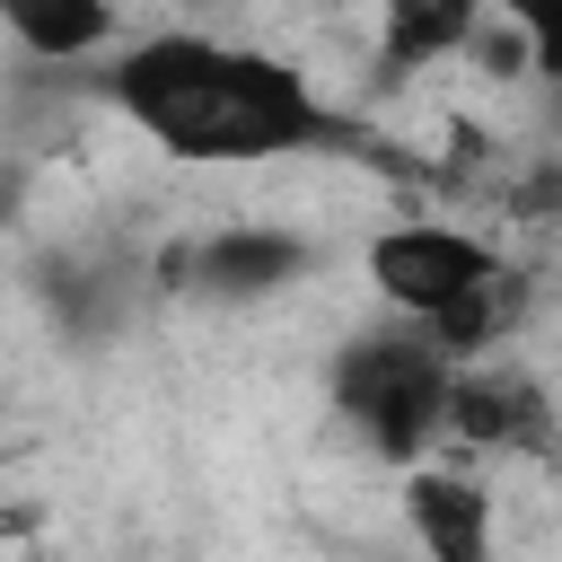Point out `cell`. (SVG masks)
<instances>
[{
  "instance_id": "obj_9",
  "label": "cell",
  "mask_w": 562,
  "mask_h": 562,
  "mask_svg": "<svg viewBox=\"0 0 562 562\" xmlns=\"http://www.w3.org/2000/svg\"><path fill=\"white\" fill-rule=\"evenodd\" d=\"M0 26L35 61H88L114 44V0H0Z\"/></svg>"
},
{
  "instance_id": "obj_2",
  "label": "cell",
  "mask_w": 562,
  "mask_h": 562,
  "mask_svg": "<svg viewBox=\"0 0 562 562\" xmlns=\"http://www.w3.org/2000/svg\"><path fill=\"white\" fill-rule=\"evenodd\" d=\"M448 386H457V360L422 325L360 334L334 351V413L386 465H430V439H448Z\"/></svg>"
},
{
  "instance_id": "obj_3",
  "label": "cell",
  "mask_w": 562,
  "mask_h": 562,
  "mask_svg": "<svg viewBox=\"0 0 562 562\" xmlns=\"http://www.w3.org/2000/svg\"><path fill=\"white\" fill-rule=\"evenodd\" d=\"M492 263L501 255L474 228H448V220H395V228L369 237V281L404 325H430L439 307H457Z\"/></svg>"
},
{
  "instance_id": "obj_4",
  "label": "cell",
  "mask_w": 562,
  "mask_h": 562,
  "mask_svg": "<svg viewBox=\"0 0 562 562\" xmlns=\"http://www.w3.org/2000/svg\"><path fill=\"white\" fill-rule=\"evenodd\" d=\"M448 439L492 448V457H544L562 439V422H553V404H544L536 378H518V369H457V386H448Z\"/></svg>"
},
{
  "instance_id": "obj_8",
  "label": "cell",
  "mask_w": 562,
  "mask_h": 562,
  "mask_svg": "<svg viewBox=\"0 0 562 562\" xmlns=\"http://www.w3.org/2000/svg\"><path fill=\"white\" fill-rule=\"evenodd\" d=\"M518 325H527V272H518V263H492V272H483L457 307H439L422 334H430L448 360H483V351H501Z\"/></svg>"
},
{
  "instance_id": "obj_6",
  "label": "cell",
  "mask_w": 562,
  "mask_h": 562,
  "mask_svg": "<svg viewBox=\"0 0 562 562\" xmlns=\"http://www.w3.org/2000/svg\"><path fill=\"white\" fill-rule=\"evenodd\" d=\"M184 272L211 299H272L307 272V237H290V228H211L184 255Z\"/></svg>"
},
{
  "instance_id": "obj_7",
  "label": "cell",
  "mask_w": 562,
  "mask_h": 562,
  "mask_svg": "<svg viewBox=\"0 0 562 562\" xmlns=\"http://www.w3.org/2000/svg\"><path fill=\"white\" fill-rule=\"evenodd\" d=\"M474 26H483V0H378V79H413L465 53Z\"/></svg>"
},
{
  "instance_id": "obj_1",
  "label": "cell",
  "mask_w": 562,
  "mask_h": 562,
  "mask_svg": "<svg viewBox=\"0 0 562 562\" xmlns=\"http://www.w3.org/2000/svg\"><path fill=\"white\" fill-rule=\"evenodd\" d=\"M105 97L140 140L193 167H255V158H299V149H351L360 132L325 114V97L255 44L220 35H149L105 70Z\"/></svg>"
},
{
  "instance_id": "obj_5",
  "label": "cell",
  "mask_w": 562,
  "mask_h": 562,
  "mask_svg": "<svg viewBox=\"0 0 562 562\" xmlns=\"http://www.w3.org/2000/svg\"><path fill=\"white\" fill-rule=\"evenodd\" d=\"M404 527L422 562H492V492L457 465H404Z\"/></svg>"
},
{
  "instance_id": "obj_10",
  "label": "cell",
  "mask_w": 562,
  "mask_h": 562,
  "mask_svg": "<svg viewBox=\"0 0 562 562\" xmlns=\"http://www.w3.org/2000/svg\"><path fill=\"white\" fill-rule=\"evenodd\" d=\"M501 18L527 44V70L536 79H562V0H501Z\"/></svg>"
}]
</instances>
